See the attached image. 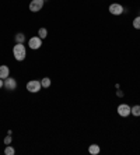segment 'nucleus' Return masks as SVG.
Returning <instances> with one entry per match:
<instances>
[{
	"instance_id": "f257e3e1",
	"label": "nucleus",
	"mask_w": 140,
	"mask_h": 155,
	"mask_svg": "<svg viewBox=\"0 0 140 155\" xmlns=\"http://www.w3.org/2000/svg\"><path fill=\"white\" fill-rule=\"evenodd\" d=\"M13 54H14L15 60L22 61L24 59H25V56H27L25 46H24L22 43H17V45H14V48H13Z\"/></svg>"
},
{
	"instance_id": "f03ea898",
	"label": "nucleus",
	"mask_w": 140,
	"mask_h": 155,
	"mask_svg": "<svg viewBox=\"0 0 140 155\" xmlns=\"http://www.w3.org/2000/svg\"><path fill=\"white\" fill-rule=\"evenodd\" d=\"M41 88H42V85H41V81H37V80H31V81H28V83H27V90L30 91V92H32V94H35V92H39Z\"/></svg>"
},
{
	"instance_id": "7ed1b4c3",
	"label": "nucleus",
	"mask_w": 140,
	"mask_h": 155,
	"mask_svg": "<svg viewBox=\"0 0 140 155\" xmlns=\"http://www.w3.org/2000/svg\"><path fill=\"white\" fill-rule=\"evenodd\" d=\"M44 3H45V0H31L30 2V11H32V13L41 11V8L44 7Z\"/></svg>"
},
{
	"instance_id": "20e7f679",
	"label": "nucleus",
	"mask_w": 140,
	"mask_h": 155,
	"mask_svg": "<svg viewBox=\"0 0 140 155\" xmlns=\"http://www.w3.org/2000/svg\"><path fill=\"white\" fill-rule=\"evenodd\" d=\"M3 87L6 88V90H8V91H14L15 88H17V81H15L14 78L7 77V78L3 80Z\"/></svg>"
},
{
	"instance_id": "39448f33",
	"label": "nucleus",
	"mask_w": 140,
	"mask_h": 155,
	"mask_svg": "<svg viewBox=\"0 0 140 155\" xmlns=\"http://www.w3.org/2000/svg\"><path fill=\"white\" fill-rule=\"evenodd\" d=\"M28 46L31 48V49H39L41 46H42V39H41L39 36H32V38H30V41H28Z\"/></svg>"
},
{
	"instance_id": "423d86ee",
	"label": "nucleus",
	"mask_w": 140,
	"mask_h": 155,
	"mask_svg": "<svg viewBox=\"0 0 140 155\" xmlns=\"http://www.w3.org/2000/svg\"><path fill=\"white\" fill-rule=\"evenodd\" d=\"M130 106L129 105H126V104H121L118 106V115L122 116V117H128V116L130 115Z\"/></svg>"
},
{
	"instance_id": "0eeeda50",
	"label": "nucleus",
	"mask_w": 140,
	"mask_h": 155,
	"mask_svg": "<svg viewBox=\"0 0 140 155\" xmlns=\"http://www.w3.org/2000/svg\"><path fill=\"white\" fill-rule=\"evenodd\" d=\"M123 7H122L121 4H118V3H112L109 6V13L111 14H114V15H121L122 13H123Z\"/></svg>"
},
{
	"instance_id": "6e6552de",
	"label": "nucleus",
	"mask_w": 140,
	"mask_h": 155,
	"mask_svg": "<svg viewBox=\"0 0 140 155\" xmlns=\"http://www.w3.org/2000/svg\"><path fill=\"white\" fill-rule=\"evenodd\" d=\"M10 76V69H8L7 66H0V78L4 80V78H7V77Z\"/></svg>"
},
{
	"instance_id": "1a4fd4ad",
	"label": "nucleus",
	"mask_w": 140,
	"mask_h": 155,
	"mask_svg": "<svg viewBox=\"0 0 140 155\" xmlns=\"http://www.w3.org/2000/svg\"><path fill=\"white\" fill-rule=\"evenodd\" d=\"M100 151H101V148H100V145H97V144H91L88 147V152L91 155H97V154H100Z\"/></svg>"
},
{
	"instance_id": "9d476101",
	"label": "nucleus",
	"mask_w": 140,
	"mask_h": 155,
	"mask_svg": "<svg viewBox=\"0 0 140 155\" xmlns=\"http://www.w3.org/2000/svg\"><path fill=\"white\" fill-rule=\"evenodd\" d=\"M14 41L17 43H24V41H25V35L22 32H18V34H15V36H14Z\"/></svg>"
},
{
	"instance_id": "9b49d317",
	"label": "nucleus",
	"mask_w": 140,
	"mask_h": 155,
	"mask_svg": "<svg viewBox=\"0 0 140 155\" xmlns=\"http://www.w3.org/2000/svg\"><path fill=\"white\" fill-rule=\"evenodd\" d=\"M41 85H42V88H49L51 87V78L49 77H44L41 80Z\"/></svg>"
},
{
	"instance_id": "f8f14e48",
	"label": "nucleus",
	"mask_w": 140,
	"mask_h": 155,
	"mask_svg": "<svg viewBox=\"0 0 140 155\" xmlns=\"http://www.w3.org/2000/svg\"><path fill=\"white\" fill-rule=\"evenodd\" d=\"M130 115L133 116H140V105H136V106H133L132 109H130Z\"/></svg>"
},
{
	"instance_id": "ddd939ff",
	"label": "nucleus",
	"mask_w": 140,
	"mask_h": 155,
	"mask_svg": "<svg viewBox=\"0 0 140 155\" xmlns=\"http://www.w3.org/2000/svg\"><path fill=\"white\" fill-rule=\"evenodd\" d=\"M4 154H6V155H14V154H15V150L11 147L10 144H8L7 147L4 148Z\"/></svg>"
},
{
	"instance_id": "4468645a",
	"label": "nucleus",
	"mask_w": 140,
	"mask_h": 155,
	"mask_svg": "<svg viewBox=\"0 0 140 155\" xmlns=\"http://www.w3.org/2000/svg\"><path fill=\"white\" fill-rule=\"evenodd\" d=\"M38 36H39L41 39L46 38V36H48V31H46V28H39V31H38Z\"/></svg>"
},
{
	"instance_id": "2eb2a0df",
	"label": "nucleus",
	"mask_w": 140,
	"mask_h": 155,
	"mask_svg": "<svg viewBox=\"0 0 140 155\" xmlns=\"http://www.w3.org/2000/svg\"><path fill=\"white\" fill-rule=\"evenodd\" d=\"M133 27L136 29H140V15H137V17L133 20Z\"/></svg>"
},
{
	"instance_id": "dca6fc26",
	"label": "nucleus",
	"mask_w": 140,
	"mask_h": 155,
	"mask_svg": "<svg viewBox=\"0 0 140 155\" xmlns=\"http://www.w3.org/2000/svg\"><path fill=\"white\" fill-rule=\"evenodd\" d=\"M4 144H6V145L11 144V134H7V136L4 137Z\"/></svg>"
},
{
	"instance_id": "f3484780",
	"label": "nucleus",
	"mask_w": 140,
	"mask_h": 155,
	"mask_svg": "<svg viewBox=\"0 0 140 155\" xmlns=\"http://www.w3.org/2000/svg\"><path fill=\"white\" fill-rule=\"evenodd\" d=\"M116 95H118L119 98H122V97H123V92H122L121 90H118V91H116Z\"/></svg>"
},
{
	"instance_id": "a211bd4d",
	"label": "nucleus",
	"mask_w": 140,
	"mask_h": 155,
	"mask_svg": "<svg viewBox=\"0 0 140 155\" xmlns=\"http://www.w3.org/2000/svg\"><path fill=\"white\" fill-rule=\"evenodd\" d=\"M0 88H3V80L0 78Z\"/></svg>"
}]
</instances>
